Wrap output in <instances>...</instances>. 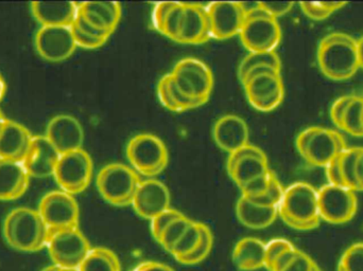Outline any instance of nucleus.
<instances>
[{
	"mask_svg": "<svg viewBox=\"0 0 363 271\" xmlns=\"http://www.w3.org/2000/svg\"><path fill=\"white\" fill-rule=\"evenodd\" d=\"M48 227L38 210L13 209L4 221V238L6 244L21 253H38L47 247Z\"/></svg>",
	"mask_w": 363,
	"mask_h": 271,
	"instance_id": "obj_1",
	"label": "nucleus"
},
{
	"mask_svg": "<svg viewBox=\"0 0 363 271\" xmlns=\"http://www.w3.org/2000/svg\"><path fill=\"white\" fill-rule=\"evenodd\" d=\"M318 63L324 76L330 80L351 79L359 69L357 40L349 34H328L320 42Z\"/></svg>",
	"mask_w": 363,
	"mask_h": 271,
	"instance_id": "obj_2",
	"label": "nucleus"
},
{
	"mask_svg": "<svg viewBox=\"0 0 363 271\" xmlns=\"http://www.w3.org/2000/svg\"><path fill=\"white\" fill-rule=\"evenodd\" d=\"M279 215L286 225L300 231H309L319 227L322 219L318 190L309 183H292L284 192Z\"/></svg>",
	"mask_w": 363,
	"mask_h": 271,
	"instance_id": "obj_3",
	"label": "nucleus"
},
{
	"mask_svg": "<svg viewBox=\"0 0 363 271\" xmlns=\"http://www.w3.org/2000/svg\"><path fill=\"white\" fill-rule=\"evenodd\" d=\"M245 21L239 38L250 52H271L281 44V29L277 18L262 10L260 2H241Z\"/></svg>",
	"mask_w": 363,
	"mask_h": 271,
	"instance_id": "obj_4",
	"label": "nucleus"
},
{
	"mask_svg": "<svg viewBox=\"0 0 363 271\" xmlns=\"http://www.w3.org/2000/svg\"><path fill=\"white\" fill-rule=\"evenodd\" d=\"M140 183V175L131 166L123 163L104 166L96 179L101 197L116 207L131 206Z\"/></svg>",
	"mask_w": 363,
	"mask_h": 271,
	"instance_id": "obj_5",
	"label": "nucleus"
},
{
	"mask_svg": "<svg viewBox=\"0 0 363 271\" xmlns=\"http://www.w3.org/2000/svg\"><path fill=\"white\" fill-rule=\"evenodd\" d=\"M296 149L311 166L326 168L341 151L347 149L345 138L334 129L309 127L298 134Z\"/></svg>",
	"mask_w": 363,
	"mask_h": 271,
	"instance_id": "obj_6",
	"label": "nucleus"
},
{
	"mask_svg": "<svg viewBox=\"0 0 363 271\" xmlns=\"http://www.w3.org/2000/svg\"><path fill=\"white\" fill-rule=\"evenodd\" d=\"M127 158L138 175L153 178L167 168L169 154L164 141L152 134H138L127 145Z\"/></svg>",
	"mask_w": 363,
	"mask_h": 271,
	"instance_id": "obj_7",
	"label": "nucleus"
},
{
	"mask_svg": "<svg viewBox=\"0 0 363 271\" xmlns=\"http://www.w3.org/2000/svg\"><path fill=\"white\" fill-rule=\"evenodd\" d=\"M172 81L183 95L201 106L207 103L213 88L211 68L196 57H184L170 72Z\"/></svg>",
	"mask_w": 363,
	"mask_h": 271,
	"instance_id": "obj_8",
	"label": "nucleus"
},
{
	"mask_svg": "<svg viewBox=\"0 0 363 271\" xmlns=\"http://www.w3.org/2000/svg\"><path fill=\"white\" fill-rule=\"evenodd\" d=\"M93 173V160L86 151L81 149L61 155L53 177L62 191L74 196L89 188Z\"/></svg>",
	"mask_w": 363,
	"mask_h": 271,
	"instance_id": "obj_9",
	"label": "nucleus"
},
{
	"mask_svg": "<svg viewBox=\"0 0 363 271\" xmlns=\"http://www.w3.org/2000/svg\"><path fill=\"white\" fill-rule=\"evenodd\" d=\"M46 248L55 265L72 270H79L91 250V244L79 228L51 231Z\"/></svg>",
	"mask_w": 363,
	"mask_h": 271,
	"instance_id": "obj_10",
	"label": "nucleus"
},
{
	"mask_svg": "<svg viewBox=\"0 0 363 271\" xmlns=\"http://www.w3.org/2000/svg\"><path fill=\"white\" fill-rule=\"evenodd\" d=\"M38 211L50 232L79 228L80 210L78 202L74 196L62 190L45 194Z\"/></svg>",
	"mask_w": 363,
	"mask_h": 271,
	"instance_id": "obj_11",
	"label": "nucleus"
},
{
	"mask_svg": "<svg viewBox=\"0 0 363 271\" xmlns=\"http://www.w3.org/2000/svg\"><path fill=\"white\" fill-rule=\"evenodd\" d=\"M318 198L322 221L341 225L352 221L357 213L356 192L347 188L328 183L318 190Z\"/></svg>",
	"mask_w": 363,
	"mask_h": 271,
	"instance_id": "obj_12",
	"label": "nucleus"
},
{
	"mask_svg": "<svg viewBox=\"0 0 363 271\" xmlns=\"http://www.w3.org/2000/svg\"><path fill=\"white\" fill-rule=\"evenodd\" d=\"M242 85L247 101L259 112L277 110L285 97V87L279 72L258 74Z\"/></svg>",
	"mask_w": 363,
	"mask_h": 271,
	"instance_id": "obj_13",
	"label": "nucleus"
},
{
	"mask_svg": "<svg viewBox=\"0 0 363 271\" xmlns=\"http://www.w3.org/2000/svg\"><path fill=\"white\" fill-rule=\"evenodd\" d=\"M211 38L228 40L239 35L245 21L241 2L216 1L206 6Z\"/></svg>",
	"mask_w": 363,
	"mask_h": 271,
	"instance_id": "obj_14",
	"label": "nucleus"
},
{
	"mask_svg": "<svg viewBox=\"0 0 363 271\" xmlns=\"http://www.w3.org/2000/svg\"><path fill=\"white\" fill-rule=\"evenodd\" d=\"M34 45L40 57L51 63L66 61L77 48L72 27H40Z\"/></svg>",
	"mask_w": 363,
	"mask_h": 271,
	"instance_id": "obj_15",
	"label": "nucleus"
},
{
	"mask_svg": "<svg viewBox=\"0 0 363 271\" xmlns=\"http://www.w3.org/2000/svg\"><path fill=\"white\" fill-rule=\"evenodd\" d=\"M170 202L172 196L167 185L157 179L148 178L138 185L131 206L140 217L151 221L160 213L168 210Z\"/></svg>",
	"mask_w": 363,
	"mask_h": 271,
	"instance_id": "obj_16",
	"label": "nucleus"
},
{
	"mask_svg": "<svg viewBox=\"0 0 363 271\" xmlns=\"http://www.w3.org/2000/svg\"><path fill=\"white\" fill-rule=\"evenodd\" d=\"M45 137L61 155L82 149L84 142L82 125L69 115L53 117L47 125Z\"/></svg>",
	"mask_w": 363,
	"mask_h": 271,
	"instance_id": "obj_17",
	"label": "nucleus"
},
{
	"mask_svg": "<svg viewBox=\"0 0 363 271\" xmlns=\"http://www.w3.org/2000/svg\"><path fill=\"white\" fill-rule=\"evenodd\" d=\"M61 154L45 136H33L23 164L31 178L53 176Z\"/></svg>",
	"mask_w": 363,
	"mask_h": 271,
	"instance_id": "obj_18",
	"label": "nucleus"
},
{
	"mask_svg": "<svg viewBox=\"0 0 363 271\" xmlns=\"http://www.w3.org/2000/svg\"><path fill=\"white\" fill-rule=\"evenodd\" d=\"M211 38V25L206 6L184 2L183 16L177 42L201 45Z\"/></svg>",
	"mask_w": 363,
	"mask_h": 271,
	"instance_id": "obj_19",
	"label": "nucleus"
},
{
	"mask_svg": "<svg viewBox=\"0 0 363 271\" xmlns=\"http://www.w3.org/2000/svg\"><path fill=\"white\" fill-rule=\"evenodd\" d=\"M33 136L29 129L10 119L0 125V159L23 162Z\"/></svg>",
	"mask_w": 363,
	"mask_h": 271,
	"instance_id": "obj_20",
	"label": "nucleus"
},
{
	"mask_svg": "<svg viewBox=\"0 0 363 271\" xmlns=\"http://www.w3.org/2000/svg\"><path fill=\"white\" fill-rule=\"evenodd\" d=\"M213 138L222 151L230 154L249 144V127L241 117L225 115L216 121L213 127Z\"/></svg>",
	"mask_w": 363,
	"mask_h": 271,
	"instance_id": "obj_21",
	"label": "nucleus"
},
{
	"mask_svg": "<svg viewBox=\"0 0 363 271\" xmlns=\"http://www.w3.org/2000/svg\"><path fill=\"white\" fill-rule=\"evenodd\" d=\"M31 12L42 27H72L78 17L79 2L34 1Z\"/></svg>",
	"mask_w": 363,
	"mask_h": 271,
	"instance_id": "obj_22",
	"label": "nucleus"
},
{
	"mask_svg": "<svg viewBox=\"0 0 363 271\" xmlns=\"http://www.w3.org/2000/svg\"><path fill=\"white\" fill-rule=\"evenodd\" d=\"M121 12L117 1L79 2V15L89 25L111 35L121 21Z\"/></svg>",
	"mask_w": 363,
	"mask_h": 271,
	"instance_id": "obj_23",
	"label": "nucleus"
},
{
	"mask_svg": "<svg viewBox=\"0 0 363 271\" xmlns=\"http://www.w3.org/2000/svg\"><path fill=\"white\" fill-rule=\"evenodd\" d=\"M30 178L23 162L0 159V202L21 198L29 187Z\"/></svg>",
	"mask_w": 363,
	"mask_h": 271,
	"instance_id": "obj_24",
	"label": "nucleus"
},
{
	"mask_svg": "<svg viewBox=\"0 0 363 271\" xmlns=\"http://www.w3.org/2000/svg\"><path fill=\"white\" fill-rule=\"evenodd\" d=\"M360 147H347L326 166L328 183L358 191L356 180V161Z\"/></svg>",
	"mask_w": 363,
	"mask_h": 271,
	"instance_id": "obj_25",
	"label": "nucleus"
},
{
	"mask_svg": "<svg viewBox=\"0 0 363 271\" xmlns=\"http://www.w3.org/2000/svg\"><path fill=\"white\" fill-rule=\"evenodd\" d=\"M238 221L251 229H264L274 223L279 217V208L264 207L240 196L236 204Z\"/></svg>",
	"mask_w": 363,
	"mask_h": 271,
	"instance_id": "obj_26",
	"label": "nucleus"
},
{
	"mask_svg": "<svg viewBox=\"0 0 363 271\" xmlns=\"http://www.w3.org/2000/svg\"><path fill=\"white\" fill-rule=\"evenodd\" d=\"M266 244L255 238L239 241L233 251V261L240 270L254 271L264 267Z\"/></svg>",
	"mask_w": 363,
	"mask_h": 271,
	"instance_id": "obj_27",
	"label": "nucleus"
},
{
	"mask_svg": "<svg viewBox=\"0 0 363 271\" xmlns=\"http://www.w3.org/2000/svg\"><path fill=\"white\" fill-rule=\"evenodd\" d=\"M270 171L268 158L253 156V157H247L239 160L228 172L230 179L240 189L241 187L247 185L253 179L268 174Z\"/></svg>",
	"mask_w": 363,
	"mask_h": 271,
	"instance_id": "obj_28",
	"label": "nucleus"
},
{
	"mask_svg": "<svg viewBox=\"0 0 363 271\" xmlns=\"http://www.w3.org/2000/svg\"><path fill=\"white\" fill-rule=\"evenodd\" d=\"M79 271H121V264L114 251L97 247L91 248Z\"/></svg>",
	"mask_w": 363,
	"mask_h": 271,
	"instance_id": "obj_29",
	"label": "nucleus"
},
{
	"mask_svg": "<svg viewBox=\"0 0 363 271\" xmlns=\"http://www.w3.org/2000/svg\"><path fill=\"white\" fill-rule=\"evenodd\" d=\"M339 129L355 137H363V97L354 96L347 106Z\"/></svg>",
	"mask_w": 363,
	"mask_h": 271,
	"instance_id": "obj_30",
	"label": "nucleus"
},
{
	"mask_svg": "<svg viewBox=\"0 0 363 271\" xmlns=\"http://www.w3.org/2000/svg\"><path fill=\"white\" fill-rule=\"evenodd\" d=\"M257 66H269L274 69L281 71V62L275 51L271 52H250L245 59L241 61L238 67L239 80H242L245 74Z\"/></svg>",
	"mask_w": 363,
	"mask_h": 271,
	"instance_id": "obj_31",
	"label": "nucleus"
},
{
	"mask_svg": "<svg viewBox=\"0 0 363 271\" xmlns=\"http://www.w3.org/2000/svg\"><path fill=\"white\" fill-rule=\"evenodd\" d=\"M201 238H202L201 223L194 221V223L190 225V227L186 230L185 233L183 234V236L179 240V242L174 245L170 255H172L177 261H180V260L189 255L190 253L196 248L199 243H200Z\"/></svg>",
	"mask_w": 363,
	"mask_h": 271,
	"instance_id": "obj_32",
	"label": "nucleus"
},
{
	"mask_svg": "<svg viewBox=\"0 0 363 271\" xmlns=\"http://www.w3.org/2000/svg\"><path fill=\"white\" fill-rule=\"evenodd\" d=\"M194 223L192 219H188L183 215L180 219H176L174 223L170 224L169 227L163 232L160 240L157 241L160 245L165 249L167 253H172L174 245L179 242V240L185 233L186 230Z\"/></svg>",
	"mask_w": 363,
	"mask_h": 271,
	"instance_id": "obj_33",
	"label": "nucleus"
},
{
	"mask_svg": "<svg viewBox=\"0 0 363 271\" xmlns=\"http://www.w3.org/2000/svg\"><path fill=\"white\" fill-rule=\"evenodd\" d=\"M201 228H202V238L198 246L189 255L180 260L179 263L183 265H196V264L202 263L208 257L213 246V236L211 230L205 224L201 223Z\"/></svg>",
	"mask_w": 363,
	"mask_h": 271,
	"instance_id": "obj_34",
	"label": "nucleus"
},
{
	"mask_svg": "<svg viewBox=\"0 0 363 271\" xmlns=\"http://www.w3.org/2000/svg\"><path fill=\"white\" fill-rule=\"evenodd\" d=\"M347 4V2H300L301 8L304 14L313 21H324Z\"/></svg>",
	"mask_w": 363,
	"mask_h": 271,
	"instance_id": "obj_35",
	"label": "nucleus"
},
{
	"mask_svg": "<svg viewBox=\"0 0 363 271\" xmlns=\"http://www.w3.org/2000/svg\"><path fill=\"white\" fill-rule=\"evenodd\" d=\"M337 271H363V243H356L343 253Z\"/></svg>",
	"mask_w": 363,
	"mask_h": 271,
	"instance_id": "obj_36",
	"label": "nucleus"
},
{
	"mask_svg": "<svg viewBox=\"0 0 363 271\" xmlns=\"http://www.w3.org/2000/svg\"><path fill=\"white\" fill-rule=\"evenodd\" d=\"M284 192H285V189H284L281 183H279L277 175L273 173L270 185H269L266 193L262 194L259 197L253 198V200H250L256 202L257 204H260V206L274 207V208H279V204H281V198H283L284 196ZM247 200H249V198H247Z\"/></svg>",
	"mask_w": 363,
	"mask_h": 271,
	"instance_id": "obj_37",
	"label": "nucleus"
},
{
	"mask_svg": "<svg viewBox=\"0 0 363 271\" xmlns=\"http://www.w3.org/2000/svg\"><path fill=\"white\" fill-rule=\"evenodd\" d=\"M183 213L176 209L169 208L151 219V233L155 241H159L163 232L169 227L170 224L183 217Z\"/></svg>",
	"mask_w": 363,
	"mask_h": 271,
	"instance_id": "obj_38",
	"label": "nucleus"
},
{
	"mask_svg": "<svg viewBox=\"0 0 363 271\" xmlns=\"http://www.w3.org/2000/svg\"><path fill=\"white\" fill-rule=\"evenodd\" d=\"M184 2L177 1L174 8L170 11L169 15L164 23L163 34L166 38L177 42L178 40L179 30H180L182 16H183Z\"/></svg>",
	"mask_w": 363,
	"mask_h": 271,
	"instance_id": "obj_39",
	"label": "nucleus"
},
{
	"mask_svg": "<svg viewBox=\"0 0 363 271\" xmlns=\"http://www.w3.org/2000/svg\"><path fill=\"white\" fill-rule=\"evenodd\" d=\"M272 175L273 172L272 170H271L268 174L258 177V178L253 179V180L247 183V185L241 187V196L249 198V200H253V198L259 197L262 194L266 193L269 185H270Z\"/></svg>",
	"mask_w": 363,
	"mask_h": 271,
	"instance_id": "obj_40",
	"label": "nucleus"
},
{
	"mask_svg": "<svg viewBox=\"0 0 363 271\" xmlns=\"http://www.w3.org/2000/svg\"><path fill=\"white\" fill-rule=\"evenodd\" d=\"M294 244L290 243L289 241L285 238H275V240L270 241L268 244H266V255H264V268L270 271L272 267L273 263L277 261V258L281 253L287 251L288 249L292 248Z\"/></svg>",
	"mask_w": 363,
	"mask_h": 271,
	"instance_id": "obj_41",
	"label": "nucleus"
},
{
	"mask_svg": "<svg viewBox=\"0 0 363 271\" xmlns=\"http://www.w3.org/2000/svg\"><path fill=\"white\" fill-rule=\"evenodd\" d=\"M267 157L266 154L264 151L259 149V147L255 146L253 144H247L245 146L240 147L237 151H233V153L228 154V162H226V168L230 171L239 160L243 159L247 157Z\"/></svg>",
	"mask_w": 363,
	"mask_h": 271,
	"instance_id": "obj_42",
	"label": "nucleus"
},
{
	"mask_svg": "<svg viewBox=\"0 0 363 271\" xmlns=\"http://www.w3.org/2000/svg\"><path fill=\"white\" fill-rule=\"evenodd\" d=\"M72 31L77 47H81V48L93 50V49L100 48V47L104 46L108 42V40H100V38H94V36L85 33V32H83L82 30L79 29L74 25H72Z\"/></svg>",
	"mask_w": 363,
	"mask_h": 271,
	"instance_id": "obj_43",
	"label": "nucleus"
},
{
	"mask_svg": "<svg viewBox=\"0 0 363 271\" xmlns=\"http://www.w3.org/2000/svg\"><path fill=\"white\" fill-rule=\"evenodd\" d=\"M157 97L164 108L172 113H179L178 108L172 99V93L169 88V74L162 76L161 80L157 83Z\"/></svg>",
	"mask_w": 363,
	"mask_h": 271,
	"instance_id": "obj_44",
	"label": "nucleus"
},
{
	"mask_svg": "<svg viewBox=\"0 0 363 271\" xmlns=\"http://www.w3.org/2000/svg\"><path fill=\"white\" fill-rule=\"evenodd\" d=\"M177 1H162L157 2L155 4V10H153V25L155 29L162 33L163 31L164 23H165L166 18L169 15L170 11L174 8Z\"/></svg>",
	"mask_w": 363,
	"mask_h": 271,
	"instance_id": "obj_45",
	"label": "nucleus"
},
{
	"mask_svg": "<svg viewBox=\"0 0 363 271\" xmlns=\"http://www.w3.org/2000/svg\"><path fill=\"white\" fill-rule=\"evenodd\" d=\"M315 262L303 251L298 250L294 259L283 271H315L318 270Z\"/></svg>",
	"mask_w": 363,
	"mask_h": 271,
	"instance_id": "obj_46",
	"label": "nucleus"
},
{
	"mask_svg": "<svg viewBox=\"0 0 363 271\" xmlns=\"http://www.w3.org/2000/svg\"><path fill=\"white\" fill-rule=\"evenodd\" d=\"M353 98L354 96H345V97L339 98L330 108V118L338 129L340 127L343 115H345V110H347V106L351 103Z\"/></svg>",
	"mask_w": 363,
	"mask_h": 271,
	"instance_id": "obj_47",
	"label": "nucleus"
},
{
	"mask_svg": "<svg viewBox=\"0 0 363 271\" xmlns=\"http://www.w3.org/2000/svg\"><path fill=\"white\" fill-rule=\"evenodd\" d=\"M294 2H284V1H275V2H260L262 10L270 15L273 18H279V17L283 16V15L287 14L292 6H294Z\"/></svg>",
	"mask_w": 363,
	"mask_h": 271,
	"instance_id": "obj_48",
	"label": "nucleus"
},
{
	"mask_svg": "<svg viewBox=\"0 0 363 271\" xmlns=\"http://www.w3.org/2000/svg\"><path fill=\"white\" fill-rule=\"evenodd\" d=\"M298 253V249H296V247H292V248L288 249L285 253H281L279 258H277V261L273 263L272 267H271L270 271H283L287 267L288 264L294 259L296 253Z\"/></svg>",
	"mask_w": 363,
	"mask_h": 271,
	"instance_id": "obj_49",
	"label": "nucleus"
},
{
	"mask_svg": "<svg viewBox=\"0 0 363 271\" xmlns=\"http://www.w3.org/2000/svg\"><path fill=\"white\" fill-rule=\"evenodd\" d=\"M132 271H176L167 264L160 262L146 261L138 264Z\"/></svg>",
	"mask_w": 363,
	"mask_h": 271,
	"instance_id": "obj_50",
	"label": "nucleus"
},
{
	"mask_svg": "<svg viewBox=\"0 0 363 271\" xmlns=\"http://www.w3.org/2000/svg\"><path fill=\"white\" fill-rule=\"evenodd\" d=\"M356 180H357L358 191H363V147H360L356 161Z\"/></svg>",
	"mask_w": 363,
	"mask_h": 271,
	"instance_id": "obj_51",
	"label": "nucleus"
},
{
	"mask_svg": "<svg viewBox=\"0 0 363 271\" xmlns=\"http://www.w3.org/2000/svg\"><path fill=\"white\" fill-rule=\"evenodd\" d=\"M357 52L359 67L363 68V36L357 40Z\"/></svg>",
	"mask_w": 363,
	"mask_h": 271,
	"instance_id": "obj_52",
	"label": "nucleus"
},
{
	"mask_svg": "<svg viewBox=\"0 0 363 271\" xmlns=\"http://www.w3.org/2000/svg\"><path fill=\"white\" fill-rule=\"evenodd\" d=\"M6 84L4 82V78L0 74V101L4 99V95H6Z\"/></svg>",
	"mask_w": 363,
	"mask_h": 271,
	"instance_id": "obj_53",
	"label": "nucleus"
},
{
	"mask_svg": "<svg viewBox=\"0 0 363 271\" xmlns=\"http://www.w3.org/2000/svg\"><path fill=\"white\" fill-rule=\"evenodd\" d=\"M60 270H61V267H59V266L52 264V265L47 266V267H45L44 270H42V271H60Z\"/></svg>",
	"mask_w": 363,
	"mask_h": 271,
	"instance_id": "obj_54",
	"label": "nucleus"
},
{
	"mask_svg": "<svg viewBox=\"0 0 363 271\" xmlns=\"http://www.w3.org/2000/svg\"><path fill=\"white\" fill-rule=\"evenodd\" d=\"M60 271H79V270H72V268H61Z\"/></svg>",
	"mask_w": 363,
	"mask_h": 271,
	"instance_id": "obj_55",
	"label": "nucleus"
},
{
	"mask_svg": "<svg viewBox=\"0 0 363 271\" xmlns=\"http://www.w3.org/2000/svg\"><path fill=\"white\" fill-rule=\"evenodd\" d=\"M4 119H6V117H4V115H2V113L0 112V125H1V122Z\"/></svg>",
	"mask_w": 363,
	"mask_h": 271,
	"instance_id": "obj_56",
	"label": "nucleus"
},
{
	"mask_svg": "<svg viewBox=\"0 0 363 271\" xmlns=\"http://www.w3.org/2000/svg\"><path fill=\"white\" fill-rule=\"evenodd\" d=\"M315 271H322L321 270H320V268H318L317 270H315Z\"/></svg>",
	"mask_w": 363,
	"mask_h": 271,
	"instance_id": "obj_57",
	"label": "nucleus"
}]
</instances>
